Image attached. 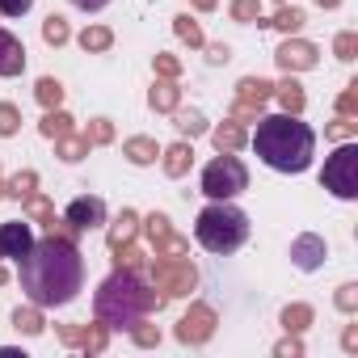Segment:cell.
Segmentation results:
<instances>
[{
    "label": "cell",
    "mask_w": 358,
    "mask_h": 358,
    "mask_svg": "<svg viewBox=\"0 0 358 358\" xmlns=\"http://www.w3.org/2000/svg\"><path fill=\"white\" fill-rule=\"evenodd\" d=\"M337 114H345V118L358 114V80H350V85L337 93Z\"/></svg>",
    "instance_id": "obj_45"
},
{
    "label": "cell",
    "mask_w": 358,
    "mask_h": 358,
    "mask_svg": "<svg viewBox=\"0 0 358 358\" xmlns=\"http://www.w3.org/2000/svg\"><path fill=\"white\" fill-rule=\"evenodd\" d=\"M190 5H194L199 13H211V9H220V0H190Z\"/></svg>",
    "instance_id": "obj_52"
},
{
    "label": "cell",
    "mask_w": 358,
    "mask_h": 358,
    "mask_svg": "<svg viewBox=\"0 0 358 358\" xmlns=\"http://www.w3.org/2000/svg\"><path fill=\"white\" fill-rule=\"evenodd\" d=\"M152 68H156V76H164V80H177V76H182V59L169 55V51H156V55H152Z\"/></svg>",
    "instance_id": "obj_42"
},
{
    "label": "cell",
    "mask_w": 358,
    "mask_h": 358,
    "mask_svg": "<svg viewBox=\"0 0 358 358\" xmlns=\"http://www.w3.org/2000/svg\"><path fill=\"white\" fill-rule=\"evenodd\" d=\"M253 152L274 173H303L316 156V131L299 114H262L253 131Z\"/></svg>",
    "instance_id": "obj_2"
},
{
    "label": "cell",
    "mask_w": 358,
    "mask_h": 358,
    "mask_svg": "<svg viewBox=\"0 0 358 358\" xmlns=\"http://www.w3.org/2000/svg\"><path fill=\"white\" fill-rule=\"evenodd\" d=\"M303 22H308V17H303V9H295V5H282V9H278L270 22L262 17L257 26H274L278 34H287V38H291V34H299V30H303Z\"/></svg>",
    "instance_id": "obj_23"
},
{
    "label": "cell",
    "mask_w": 358,
    "mask_h": 358,
    "mask_svg": "<svg viewBox=\"0 0 358 358\" xmlns=\"http://www.w3.org/2000/svg\"><path fill=\"white\" fill-rule=\"evenodd\" d=\"M274 97H278V106H282L287 114H303V106H308V97H303V85H299L295 76H287L282 85H274Z\"/></svg>",
    "instance_id": "obj_25"
},
{
    "label": "cell",
    "mask_w": 358,
    "mask_h": 358,
    "mask_svg": "<svg viewBox=\"0 0 358 358\" xmlns=\"http://www.w3.org/2000/svg\"><path fill=\"white\" fill-rule=\"evenodd\" d=\"M274 354H278V358H299V354H303V341H299V333H287V337L274 345Z\"/></svg>",
    "instance_id": "obj_46"
},
{
    "label": "cell",
    "mask_w": 358,
    "mask_h": 358,
    "mask_svg": "<svg viewBox=\"0 0 358 358\" xmlns=\"http://www.w3.org/2000/svg\"><path fill=\"white\" fill-rule=\"evenodd\" d=\"M13 329H17V333H26V337H38V333L47 329V320H43V308H38V303L13 308Z\"/></svg>",
    "instance_id": "obj_28"
},
{
    "label": "cell",
    "mask_w": 358,
    "mask_h": 358,
    "mask_svg": "<svg viewBox=\"0 0 358 358\" xmlns=\"http://www.w3.org/2000/svg\"><path fill=\"white\" fill-rule=\"evenodd\" d=\"M34 9V0H0V17H26Z\"/></svg>",
    "instance_id": "obj_47"
},
{
    "label": "cell",
    "mask_w": 358,
    "mask_h": 358,
    "mask_svg": "<svg viewBox=\"0 0 358 358\" xmlns=\"http://www.w3.org/2000/svg\"><path fill=\"white\" fill-rule=\"evenodd\" d=\"M76 43H80V51H85V55H101V51H110V47H114V30H110V26H85Z\"/></svg>",
    "instance_id": "obj_24"
},
{
    "label": "cell",
    "mask_w": 358,
    "mask_h": 358,
    "mask_svg": "<svg viewBox=\"0 0 358 358\" xmlns=\"http://www.w3.org/2000/svg\"><path fill=\"white\" fill-rule=\"evenodd\" d=\"M34 97H38L43 110H59V106H64V85H59L55 76H43V80L34 85Z\"/></svg>",
    "instance_id": "obj_32"
},
{
    "label": "cell",
    "mask_w": 358,
    "mask_h": 358,
    "mask_svg": "<svg viewBox=\"0 0 358 358\" xmlns=\"http://www.w3.org/2000/svg\"><path fill=\"white\" fill-rule=\"evenodd\" d=\"M228 118H236V122H245V127H249V122H257V118H262V110H257V106H245V101H232V114H228Z\"/></svg>",
    "instance_id": "obj_49"
},
{
    "label": "cell",
    "mask_w": 358,
    "mask_h": 358,
    "mask_svg": "<svg viewBox=\"0 0 358 358\" xmlns=\"http://www.w3.org/2000/svg\"><path fill=\"white\" fill-rule=\"evenodd\" d=\"M228 13H232V22H241V26H257V22H262V0H232Z\"/></svg>",
    "instance_id": "obj_34"
},
{
    "label": "cell",
    "mask_w": 358,
    "mask_h": 358,
    "mask_svg": "<svg viewBox=\"0 0 358 358\" xmlns=\"http://www.w3.org/2000/svg\"><path fill=\"white\" fill-rule=\"evenodd\" d=\"M22 131V110L13 101H0V139H13Z\"/></svg>",
    "instance_id": "obj_38"
},
{
    "label": "cell",
    "mask_w": 358,
    "mask_h": 358,
    "mask_svg": "<svg viewBox=\"0 0 358 358\" xmlns=\"http://www.w3.org/2000/svg\"><path fill=\"white\" fill-rule=\"evenodd\" d=\"M64 220H68L76 232H93V228H101V224H106V203H101L97 194H80V199H72V203H68Z\"/></svg>",
    "instance_id": "obj_12"
},
{
    "label": "cell",
    "mask_w": 358,
    "mask_h": 358,
    "mask_svg": "<svg viewBox=\"0 0 358 358\" xmlns=\"http://www.w3.org/2000/svg\"><path fill=\"white\" fill-rule=\"evenodd\" d=\"M127 333H131V341H135L139 350H152V345H160V324H148V316H143V320H135Z\"/></svg>",
    "instance_id": "obj_37"
},
{
    "label": "cell",
    "mask_w": 358,
    "mask_h": 358,
    "mask_svg": "<svg viewBox=\"0 0 358 358\" xmlns=\"http://www.w3.org/2000/svg\"><path fill=\"white\" fill-rule=\"evenodd\" d=\"M173 34L182 38V43H190V47H203V43H207V38H203V26H199L190 13H177V17H173Z\"/></svg>",
    "instance_id": "obj_33"
},
{
    "label": "cell",
    "mask_w": 358,
    "mask_h": 358,
    "mask_svg": "<svg viewBox=\"0 0 358 358\" xmlns=\"http://www.w3.org/2000/svg\"><path fill=\"white\" fill-rule=\"evenodd\" d=\"M34 245V228L26 220H9V224H0V257H13L22 262Z\"/></svg>",
    "instance_id": "obj_13"
},
{
    "label": "cell",
    "mask_w": 358,
    "mask_h": 358,
    "mask_svg": "<svg viewBox=\"0 0 358 358\" xmlns=\"http://www.w3.org/2000/svg\"><path fill=\"white\" fill-rule=\"evenodd\" d=\"M38 131H43L47 139H64V135H72V131H76V118H72L64 106H59V110H47V114H43V122H38Z\"/></svg>",
    "instance_id": "obj_26"
},
{
    "label": "cell",
    "mask_w": 358,
    "mask_h": 358,
    "mask_svg": "<svg viewBox=\"0 0 358 358\" xmlns=\"http://www.w3.org/2000/svg\"><path fill=\"white\" fill-rule=\"evenodd\" d=\"M249 190V169L236 152H220L207 169H203V194L211 203H232L236 194Z\"/></svg>",
    "instance_id": "obj_5"
},
{
    "label": "cell",
    "mask_w": 358,
    "mask_h": 358,
    "mask_svg": "<svg viewBox=\"0 0 358 358\" xmlns=\"http://www.w3.org/2000/svg\"><path fill=\"white\" fill-rule=\"evenodd\" d=\"M0 199H5V182H0Z\"/></svg>",
    "instance_id": "obj_55"
},
{
    "label": "cell",
    "mask_w": 358,
    "mask_h": 358,
    "mask_svg": "<svg viewBox=\"0 0 358 358\" xmlns=\"http://www.w3.org/2000/svg\"><path fill=\"white\" fill-rule=\"evenodd\" d=\"M106 345H110V329H106V324L93 316V324H89V337H85V345H80V350H85V354H106Z\"/></svg>",
    "instance_id": "obj_41"
},
{
    "label": "cell",
    "mask_w": 358,
    "mask_h": 358,
    "mask_svg": "<svg viewBox=\"0 0 358 358\" xmlns=\"http://www.w3.org/2000/svg\"><path fill=\"white\" fill-rule=\"evenodd\" d=\"M324 139H333V143L358 139V122H354V118H345V114H337V122H329V127H324Z\"/></svg>",
    "instance_id": "obj_40"
},
{
    "label": "cell",
    "mask_w": 358,
    "mask_h": 358,
    "mask_svg": "<svg viewBox=\"0 0 358 358\" xmlns=\"http://www.w3.org/2000/svg\"><path fill=\"white\" fill-rule=\"evenodd\" d=\"M173 127H177V135H182V139H199V135H207V118H203V110H182V106H177V110H173Z\"/></svg>",
    "instance_id": "obj_22"
},
{
    "label": "cell",
    "mask_w": 358,
    "mask_h": 358,
    "mask_svg": "<svg viewBox=\"0 0 358 358\" xmlns=\"http://www.w3.org/2000/svg\"><path fill=\"white\" fill-rule=\"evenodd\" d=\"M5 282H9V270H5V266H0V287H5Z\"/></svg>",
    "instance_id": "obj_54"
},
{
    "label": "cell",
    "mask_w": 358,
    "mask_h": 358,
    "mask_svg": "<svg viewBox=\"0 0 358 358\" xmlns=\"http://www.w3.org/2000/svg\"><path fill=\"white\" fill-rule=\"evenodd\" d=\"M270 97H274V85H270V80H262V76H245V80H236V101L262 110Z\"/></svg>",
    "instance_id": "obj_20"
},
{
    "label": "cell",
    "mask_w": 358,
    "mask_h": 358,
    "mask_svg": "<svg viewBox=\"0 0 358 358\" xmlns=\"http://www.w3.org/2000/svg\"><path fill=\"white\" fill-rule=\"evenodd\" d=\"M55 156L64 160V164H80L85 156H89V139L85 135H64V139H55Z\"/></svg>",
    "instance_id": "obj_29"
},
{
    "label": "cell",
    "mask_w": 358,
    "mask_h": 358,
    "mask_svg": "<svg viewBox=\"0 0 358 358\" xmlns=\"http://www.w3.org/2000/svg\"><path fill=\"white\" fill-rule=\"evenodd\" d=\"M26 72V47L17 34L0 30V76H22Z\"/></svg>",
    "instance_id": "obj_14"
},
{
    "label": "cell",
    "mask_w": 358,
    "mask_h": 358,
    "mask_svg": "<svg viewBox=\"0 0 358 358\" xmlns=\"http://www.w3.org/2000/svg\"><path fill=\"white\" fill-rule=\"evenodd\" d=\"M194 241L207 253H236L249 241V215L232 203H211L194 220Z\"/></svg>",
    "instance_id": "obj_4"
},
{
    "label": "cell",
    "mask_w": 358,
    "mask_h": 358,
    "mask_svg": "<svg viewBox=\"0 0 358 358\" xmlns=\"http://www.w3.org/2000/svg\"><path fill=\"white\" fill-rule=\"evenodd\" d=\"M160 164H164V173H169V177H186V173H190V164H194V148H190L186 139H177V143L160 148Z\"/></svg>",
    "instance_id": "obj_15"
},
{
    "label": "cell",
    "mask_w": 358,
    "mask_h": 358,
    "mask_svg": "<svg viewBox=\"0 0 358 358\" xmlns=\"http://www.w3.org/2000/svg\"><path fill=\"white\" fill-rule=\"evenodd\" d=\"M148 106L156 110V114H173L177 106H182V89H177V80H156L152 89H148Z\"/></svg>",
    "instance_id": "obj_16"
},
{
    "label": "cell",
    "mask_w": 358,
    "mask_h": 358,
    "mask_svg": "<svg viewBox=\"0 0 358 358\" xmlns=\"http://www.w3.org/2000/svg\"><path fill=\"white\" fill-rule=\"evenodd\" d=\"M341 350H345V354L358 350V324H345V329H341Z\"/></svg>",
    "instance_id": "obj_50"
},
{
    "label": "cell",
    "mask_w": 358,
    "mask_h": 358,
    "mask_svg": "<svg viewBox=\"0 0 358 358\" xmlns=\"http://www.w3.org/2000/svg\"><path fill=\"white\" fill-rule=\"evenodd\" d=\"M324 257H329L324 236H316V232H299V236L291 241V266H295V270L312 274V270H320V266H324Z\"/></svg>",
    "instance_id": "obj_11"
},
{
    "label": "cell",
    "mask_w": 358,
    "mask_h": 358,
    "mask_svg": "<svg viewBox=\"0 0 358 358\" xmlns=\"http://www.w3.org/2000/svg\"><path fill=\"white\" fill-rule=\"evenodd\" d=\"M122 156L143 169V164H156V160H160V143H156L152 135H131V139L122 143Z\"/></svg>",
    "instance_id": "obj_18"
},
{
    "label": "cell",
    "mask_w": 358,
    "mask_h": 358,
    "mask_svg": "<svg viewBox=\"0 0 358 358\" xmlns=\"http://www.w3.org/2000/svg\"><path fill=\"white\" fill-rule=\"evenodd\" d=\"M85 139H89V148H106V143H114V122H110V118H89Z\"/></svg>",
    "instance_id": "obj_36"
},
{
    "label": "cell",
    "mask_w": 358,
    "mask_h": 358,
    "mask_svg": "<svg viewBox=\"0 0 358 358\" xmlns=\"http://www.w3.org/2000/svg\"><path fill=\"white\" fill-rule=\"evenodd\" d=\"M135 236H139V215H135L131 207H122V211L114 215L110 232H106V245H110V249H118V245H127V241H135Z\"/></svg>",
    "instance_id": "obj_19"
},
{
    "label": "cell",
    "mask_w": 358,
    "mask_h": 358,
    "mask_svg": "<svg viewBox=\"0 0 358 358\" xmlns=\"http://www.w3.org/2000/svg\"><path fill=\"white\" fill-rule=\"evenodd\" d=\"M203 47H207V64H215V68L232 59V47L228 43H203Z\"/></svg>",
    "instance_id": "obj_48"
},
{
    "label": "cell",
    "mask_w": 358,
    "mask_h": 358,
    "mask_svg": "<svg viewBox=\"0 0 358 358\" xmlns=\"http://www.w3.org/2000/svg\"><path fill=\"white\" fill-rule=\"evenodd\" d=\"M278 324H282L287 333H308V329L316 324V312H312V303H287L282 316H278Z\"/></svg>",
    "instance_id": "obj_21"
},
{
    "label": "cell",
    "mask_w": 358,
    "mask_h": 358,
    "mask_svg": "<svg viewBox=\"0 0 358 358\" xmlns=\"http://www.w3.org/2000/svg\"><path fill=\"white\" fill-rule=\"evenodd\" d=\"M114 270H131V274H143V270H148V253H143L135 241H127V245H118V249H114Z\"/></svg>",
    "instance_id": "obj_27"
},
{
    "label": "cell",
    "mask_w": 358,
    "mask_h": 358,
    "mask_svg": "<svg viewBox=\"0 0 358 358\" xmlns=\"http://www.w3.org/2000/svg\"><path fill=\"white\" fill-rule=\"evenodd\" d=\"M72 5L80 9V13H97V9H106L110 0H72Z\"/></svg>",
    "instance_id": "obj_51"
},
{
    "label": "cell",
    "mask_w": 358,
    "mask_h": 358,
    "mask_svg": "<svg viewBox=\"0 0 358 358\" xmlns=\"http://www.w3.org/2000/svg\"><path fill=\"white\" fill-rule=\"evenodd\" d=\"M320 9H341V0H316Z\"/></svg>",
    "instance_id": "obj_53"
},
{
    "label": "cell",
    "mask_w": 358,
    "mask_h": 358,
    "mask_svg": "<svg viewBox=\"0 0 358 358\" xmlns=\"http://www.w3.org/2000/svg\"><path fill=\"white\" fill-rule=\"evenodd\" d=\"M85 287V257L68 236H43L22 257V291L38 308H64Z\"/></svg>",
    "instance_id": "obj_1"
},
{
    "label": "cell",
    "mask_w": 358,
    "mask_h": 358,
    "mask_svg": "<svg viewBox=\"0 0 358 358\" xmlns=\"http://www.w3.org/2000/svg\"><path fill=\"white\" fill-rule=\"evenodd\" d=\"M215 329H220L215 308H211V303H190V312H186L182 320H177L173 337L182 341V345H207V341L215 337Z\"/></svg>",
    "instance_id": "obj_9"
},
{
    "label": "cell",
    "mask_w": 358,
    "mask_h": 358,
    "mask_svg": "<svg viewBox=\"0 0 358 358\" xmlns=\"http://www.w3.org/2000/svg\"><path fill=\"white\" fill-rule=\"evenodd\" d=\"M211 143H215L220 152H241V148L249 143V131H245V122L228 118V122H220V127L211 131Z\"/></svg>",
    "instance_id": "obj_17"
},
{
    "label": "cell",
    "mask_w": 358,
    "mask_h": 358,
    "mask_svg": "<svg viewBox=\"0 0 358 358\" xmlns=\"http://www.w3.org/2000/svg\"><path fill=\"white\" fill-rule=\"evenodd\" d=\"M333 303H337V312L354 316V312H358V282H341L337 295H333Z\"/></svg>",
    "instance_id": "obj_43"
},
{
    "label": "cell",
    "mask_w": 358,
    "mask_h": 358,
    "mask_svg": "<svg viewBox=\"0 0 358 358\" xmlns=\"http://www.w3.org/2000/svg\"><path fill=\"white\" fill-rule=\"evenodd\" d=\"M278 5H287V0H278Z\"/></svg>",
    "instance_id": "obj_56"
},
{
    "label": "cell",
    "mask_w": 358,
    "mask_h": 358,
    "mask_svg": "<svg viewBox=\"0 0 358 358\" xmlns=\"http://www.w3.org/2000/svg\"><path fill=\"white\" fill-rule=\"evenodd\" d=\"M55 337H59L68 350H80V345H85V337H89V324H59V329H55Z\"/></svg>",
    "instance_id": "obj_44"
},
{
    "label": "cell",
    "mask_w": 358,
    "mask_h": 358,
    "mask_svg": "<svg viewBox=\"0 0 358 358\" xmlns=\"http://www.w3.org/2000/svg\"><path fill=\"white\" fill-rule=\"evenodd\" d=\"M22 203H26V215H30L34 224H43V228H51V224L59 220V215H55V203H51L47 194H38V190H34L30 199H22Z\"/></svg>",
    "instance_id": "obj_31"
},
{
    "label": "cell",
    "mask_w": 358,
    "mask_h": 358,
    "mask_svg": "<svg viewBox=\"0 0 358 358\" xmlns=\"http://www.w3.org/2000/svg\"><path fill=\"white\" fill-rule=\"evenodd\" d=\"M164 295H156L152 282H143L131 270H114L110 278H101V287L93 291V316L114 333V329H131L135 320L160 312Z\"/></svg>",
    "instance_id": "obj_3"
},
{
    "label": "cell",
    "mask_w": 358,
    "mask_h": 358,
    "mask_svg": "<svg viewBox=\"0 0 358 358\" xmlns=\"http://www.w3.org/2000/svg\"><path fill=\"white\" fill-rule=\"evenodd\" d=\"M148 274H152V287H156L164 299H182V295H190V291L199 287V270H194V262H190L186 253H177V257H156V262L148 266Z\"/></svg>",
    "instance_id": "obj_7"
},
{
    "label": "cell",
    "mask_w": 358,
    "mask_h": 358,
    "mask_svg": "<svg viewBox=\"0 0 358 358\" xmlns=\"http://www.w3.org/2000/svg\"><path fill=\"white\" fill-rule=\"evenodd\" d=\"M34 190H38V173L34 169H22V173H13L9 182H5V199H17V203L30 199Z\"/></svg>",
    "instance_id": "obj_30"
},
{
    "label": "cell",
    "mask_w": 358,
    "mask_h": 358,
    "mask_svg": "<svg viewBox=\"0 0 358 358\" xmlns=\"http://www.w3.org/2000/svg\"><path fill=\"white\" fill-rule=\"evenodd\" d=\"M274 64L287 72V76H295V72H312L316 64H320V47L316 43H308V38H287L278 51H274Z\"/></svg>",
    "instance_id": "obj_10"
},
{
    "label": "cell",
    "mask_w": 358,
    "mask_h": 358,
    "mask_svg": "<svg viewBox=\"0 0 358 358\" xmlns=\"http://www.w3.org/2000/svg\"><path fill=\"white\" fill-rule=\"evenodd\" d=\"M139 232L148 236V245H152V253H156V257H177V253H190V241L173 232V224H169V215H164V211L143 215V220H139Z\"/></svg>",
    "instance_id": "obj_8"
},
{
    "label": "cell",
    "mask_w": 358,
    "mask_h": 358,
    "mask_svg": "<svg viewBox=\"0 0 358 358\" xmlns=\"http://www.w3.org/2000/svg\"><path fill=\"white\" fill-rule=\"evenodd\" d=\"M333 55H337L341 64H354V59H358V34H354V30H341V34L333 38Z\"/></svg>",
    "instance_id": "obj_39"
},
{
    "label": "cell",
    "mask_w": 358,
    "mask_h": 358,
    "mask_svg": "<svg viewBox=\"0 0 358 358\" xmlns=\"http://www.w3.org/2000/svg\"><path fill=\"white\" fill-rule=\"evenodd\" d=\"M68 38H72V30H68V22H64L59 13H51V17L43 22V43H47V47H64Z\"/></svg>",
    "instance_id": "obj_35"
},
{
    "label": "cell",
    "mask_w": 358,
    "mask_h": 358,
    "mask_svg": "<svg viewBox=\"0 0 358 358\" xmlns=\"http://www.w3.org/2000/svg\"><path fill=\"white\" fill-rule=\"evenodd\" d=\"M320 186L333 199H341V203H354L358 199V143L354 139H345V143L333 148V156L320 169Z\"/></svg>",
    "instance_id": "obj_6"
}]
</instances>
